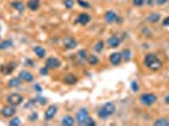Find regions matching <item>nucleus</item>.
<instances>
[{
  "label": "nucleus",
  "mask_w": 169,
  "mask_h": 126,
  "mask_svg": "<svg viewBox=\"0 0 169 126\" xmlns=\"http://www.w3.org/2000/svg\"><path fill=\"white\" fill-rule=\"evenodd\" d=\"M78 4H80V5H82V6H85V8H87V9L90 8V4H88V3H86V2H82V0H78Z\"/></svg>",
  "instance_id": "nucleus-36"
},
{
  "label": "nucleus",
  "mask_w": 169,
  "mask_h": 126,
  "mask_svg": "<svg viewBox=\"0 0 169 126\" xmlns=\"http://www.w3.org/2000/svg\"><path fill=\"white\" fill-rule=\"evenodd\" d=\"M63 4H64V8H67V9H72V8H73V5H74V2H73V0H64Z\"/></svg>",
  "instance_id": "nucleus-29"
},
{
  "label": "nucleus",
  "mask_w": 169,
  "mask_h": 126,
  "mask_svg": "<svg viewBox=\"0 0 169 126\" xmlns=\"http://www.w3.org/2000/svg\"><path fill=\"white\" fill-rule=\"evenodd\" d=\"M95 125H96V121L94 119H91V116L87 119V121L85 124V126H95Z\"/></svg>",
  "instance_id": "nucleus-30"
},
{
  "label": "nucleus",
  "mask_w": 169,
  "mask_h": 126,
  "mask_svg": "<svg viewBox=\"0 0 169 126\" xmlns=\"http://www.w3.org/2000/svg\"><path fill=\"white\" fill-rule=\"evenodd\" d=\"M46 66H47L49 69L59 68V66H61V61H59L58 58H56V57H49V58H47V61H46Z\"/></svg>",
  "instance_id": "nucleus-8"
},
{
  "label": "nucleus",
  "mask_w": 169,
  "mask_h": 126,
  "mask_svg": "<svg viewBox=\"0 0 169 126\" xmlns=\"http://www.w3.org/2000/svg\"><path fill=\"white\" fill-rule=\"evenodd\" d=\"M37 117H38V114H37V112H33V114L29 115V121H35Z\"/></svg>",
  "instance_id": "nucleus-33"
},
{
  "label": "nucleus",
  "mask_w": 169,
  "mask_h": 126,
  "mask_svg": "<svg viewBox=\"0 0 169 126\" xmlns=\"http://www.w3.org/2000/svg\"><path fill=\"white\" fill-rule=\"evenodd\" d=\"M23 96L22 95H19V93H10V95H8V97H6V101H8V104L9 105H13V106H18V105H20L22 102H23Z\"/></svg>",
  "instance_id": "nucleus-5"
},
{
  "label": "nucleus",
  "mask_w": 169,
  "mask_h": 126,
  "mask_svg": "<svg viewBox=\"0 0 169 126\" xmlns=\"http://www.w3.org/2000/svg\"><path fill=\"white\" fill-rule=\"evenodd\" d=\"M144 63H145V66L150 69V71H158V69H160L162 66H163L162 61L155 54H153V53H149V54L145 55Z\"/></svg>",
  "instance_id": "nucleus-1"
},
{
  "label": "nucleus",
  "mask_w": 169,
  "mask_h": 126,
  "mask_svg": "<svg viewBox=\"0 0 169 126\" xmlns=\"http://www.w3.org/2000/svg\"><path fill=\"white\" fill-rule=\"evenodd\" d=\"M153 2H154V0H144V3H145V4H151Z\"/></svg>",
  "instance_id": "nucleus-39"
},
{
  "label": "nucleus",
  "mask_w": 169,
  "mask_h": 126,
  "mask_svg": "<svg viewBox=\"0 0 169 126\" xmlns=\"http://www.w3.org/2000/svg\"><path fill=\"white\" fill-rule=\"evenodd\" d=\"M133 3H134V5H136V6H140V5H143V4H144V0H133Z\"/></svg>",
  "instance_id": "nucleus-34"
},
{
  "label": "nucleus",
  "mask_w": 169,
  "mask_h": 126,
  "mask_svg": "<svg viewBox=\"0 0 169 126\" xmlns=\"http://www.w3.org/2000/svg\"><path fill=\"white\" fill-rule=\"evenodd\" d=\"M78 57H80L81 59H83V61H87L88 54H87V52H86L85 49H81V51L78 52Z\"/></svg>",
  "instance_id": "nucleus-28"
},
{
  "label": "nucleus",
  "mask_w": 169,
  "mask_h": 126,
  "mask_svg": "<svg viewBox=\"0 0 169 126\" xmlns=\"http://www.w3.org/2000/svg\"><path fill=\"white\" fill-rule=\"evenodd\" d=\"M90 117V114H88V110L87 108H80L78 111H77L76 114V122L81 125V126H85L87 119Z\"/></svg>",
  "instance_id": "nucleus-3"
},
{
  "label": "nucleus",
  "mask_w": 169,
  "mask_h": 126,
  "mask_svg": "<svg viewBox=\"0 0 169 126\" xmlns=\"http://www.w3.org/2000/svg\"><path fill=\"white\" fill-rule=\"evenodd\" d=\"M11 6L14 8L15 10H18V11H24V4L22 3V2H13L11 3Z\"/></svg>",
  "instance_id": "nucleus-21"
},
{
  "label": "nucleus",
  "mask_w": 169,
  "mask_h": 126,
  "mask_svg": "<svg viewBox=\"0 0 169 126\" xmlns=\"http://www.w3.org/2000/svg\"><path fill=\"white\" fill-rule=\"evenodd\" d=\"M22 81H24V82H33V79H34V76L29 72V71H20V73H19V76H18Z\"/></svg>",
  "instance_id": "nucleus-12"
},
{
  "label": "nucleus",
  "mask_w": 169,
  "mask_h": 126,
  "mask_svg": "<svg viewBox=\"0 0 169 126\" xmlns=\"http://www.w3.org/2000/svg\"><path fill=\"white\" fill-rule=\"evenodd\" d=\"M107 43H109V46H110L111 48H118V47L120 46V39L116 37V35H112V37L109 38Z\"/></svg>",
  "instance_id": "nucleus-16"
},
{
  "label": "nucleus",
  "mask_w": 169,
  "mask_h": 126,
  "mask_svg": "<svg viewBox=\"0 0 169 126\" xmlns=\"http://www.w3.org/2000/svg\"><path fill=\"white\" fill-rule=\"evenodd\" d=\"M90 20H91V17L88 15V14H86V13H81L80 15H78V18H77V23H80L81 25H86V24H88L90 23Z\"/></svg>",
  "instance_id": "nucleus-14"
},
{
  "label": "nucleus",
  "mask_w": 169,
  "mask_h": 126,
  "mask_svg": "<svg viewBox=\"0 0 169 126\" xmlns=\"http://www.w3.org/2000/svg\"><path fill=\"white\" fill-rule=\"evenodd\" d=\"M15 114H17V108H15V106H13V105L4 106L2 108V115L4 117H13Z\"/></svg>",
  "instance_id": "nucleus-6"
},
{
  "label": "nucleus",
  "mask_w": 169,
  "mask_h": 126,
  "mask_svg": "<svg viewBox=\"0 0 169 126\" xmlns=\"http://www.w3.org/2000/svg\"><path fill=\"white\" fill-rule=\"evenodd\" d=\"M35 90H37V91H42V88H41L39 85H35Z\"/></svg>",
  "instance_id": "nucleus-40"
},
{
  "label": "nucleus",
  "mask_w": 169,
  "mask_h": 126,
  "mask_svg": "<svg viewBox=\"0 0 169 126\" xmlns=\"http://www.w3.org/2000/svg\"><path fill=\"white\" fill-rule=\"evenodd\" d=\"M48 69H49V68L46 66V67H43V68L41 69L39 72H41V75H44V76H46V75H48Z\"/></svg>",
  "instance_id": "nucleus-35"
},
{
  "label": "nucleus",
  "mask_w": 169,
  "mask_h": 126,
  "mask_svg": "<svg viewBox=\"0 0 169 126\" xmlns=\"http://www.w3.org/2000/svg\"><path fill=\"white\" fill-rule=\"evenodd\" d=\"M131 90L134 91V92H136V91H139V83L138 82H131Z\"/></svg>",
  "instance_id": "nucleus-31"
},
{
  "label": "nucleus",
  "mask_w": 169,
  "mask_h": 126,
  "mask_svg": "<svg viewBox=\"0 0 169 126\" xmlns=\"http://www.w3.org/2000/svg\"><path fill=\"white\" fill-rule=\"evenodd\" d=\"M121 58H123L124 61H129L130 58H131V52H130V49H124V51H123Z\"/></svg>",
  "instance_id": "nucleus-24"
},
{
  "label": "nucleus",
  "mask_w": 169,
  "mask_h": 126,
  "mask_svg": "<svg viewBox=\"0 0 169 126\" xmlns=\"http://www.w3.org/2000/svg\"><path fill=\"white\" fill-rule=\"evenodd\" d=\"M103 18H105V22L106 23H115L116 20H118V14H116L115 11H112V10H109V11H106L105 13V15H103Z\"/></svg>",
  "instance_id": "nucleus-11"
},
{
  "label": "nucleus",
  "mask_w": 169,
  "mask_h": 126,
  "mask_svg": "<svg viewBox=\"0 0 169 126\" xmlns=\"http://www.w3.org/2000/svg\"><path fill=\"white\" fill-rule=\"evenodd\" d=\"M13 46V42L10 39H5L3 42H0V51H3V49H8Z\"/></svg>",
  "instance_id": "nucleus-19"
},
{
  "label": "nucleus",
  "mask_w": 169,
  "mask_h": 126,
  "mask_svg": "<svg viewBox=\"0 0 169 126\" xmlns=\"http://www.w3.org/2000/svg\"><path fill=\"white\" fill-rule=\"evenodd\" d=\"M37 101L39 102L41 105H44V104H47V99H46V97H37Z\"/></svg>",
  "instance_id": "nucleus-32"
},
{
  "label": "nucleus",
  "mask_w": 169,
  "mask_h": 126,
  "mask_svg": "<svg viewBox=\"0 0 169 126\" xmlns=\"http://www.w3.org/2000/svg\"><path fill=\"white\" fill-rule=\"evenodd\" d=\"M164 102H165L167 105H169V95H167V96H165V99H164Z\"/></svg>",
  "instance_id": "nucleus-38"
},
{
  "label": "nucleus",
  "mask_w": 169,
  "mask_h": 126,
  "mask_svg": "<svg viewBox=\"0 0 169 126\" xmlns=\"http://www.w3.org/2000/svg\"><path fill=\"white\" fill-rule=\"evenodd\" d=\"M115 111H116V106L112 102H107L97 111V115H99V117L101 120H106L109 116L115 114Z\"/></svg>",
  "instance_id": "nucleus-2"
},
{
  "label": "nucleus",
  "mask_w": 169,
  "mask_h": 126,
  "mask_svg": "<svg viewBox=\"0 0 169 126\" xmlns=\"http://www.w3.org/2000/svg\"><path fill=\"white\" fill-rule=\"evenodd\" d=\"M63 46L66 47L67 49H73L77 47V40L72 37H66L63 39Z\"/></svg>",
  "instance_id": "nucleus-10"
},
{
  "label": "nucleus",
  "mask_w": 169,
  "mask_h": 126,
  "mask_svg": "<svg viewBox=\"0 0 169 126\" xmlns=\"http://www.w3.org/2000/svg\"><path fill=\"white\" fill-rule=\"evenodd\" d=\"M155 101H157V95H154V93H143L140 96V102L143 105H145V106H151Z\"/></svg>",
  "instance_id": "nucleus-4"
},
{
  "label": "nucleus",
  "mask_w": 169,
  "mask_h": 126,
  "mask_svg": "<svg viewBox=\"0 0 169 126\" xmlns=\"http://www.w3.org/2000/svg\"><path fill=\"white\" fill-rule=\"evenodd\" d=\"M87 62H88L91 66H96V64H99V58L96 57V55H88Z\"/></svg>",
  "instance_id": "nucleus-25"
},
{
  "label": "nucleus",
  "mask_w": 169,
  "mask_h": 126,
  "mask_svg": "<svg viewBox=\"0 0 169 126\" xmlns=\"http://www.w3.org/2000/svg\"><path fill=\"white\" fill-rule=\"evenodd\" d=\"M74 121H76L74 117H72L71 115H66V116L62 117L61 125H63V126H73V125H74Z\"/></svg>",
  "instance_id": "nucleus-13"
},
{
  "label": "nucleus",
  "mask_w": 169,
  "mask_h": 126,
  "mask_svg": "<svg viewBox=\"0 0 169 126\" xmlns=\"http://www.w3.org/2000/svg\"><path fill=\"white\" fill-rule=\"evenodd\" d=\"M57 111H58L57 106H54V105L49 106V107L46 110V112H44V120L49 121V120H52V119H54V116H56V114H57Z\"/></svg>",
  "instance_id": "nucleus-7"
},
{
  "label": "nucleus",
  "mask_w": 169,
  "mask_h": 126,
  "mask_svg": "<svg viewBox=\"0 0 169 126\" xmlns=\"http://www.w3.org/2000/svg\"><path fill=\"white\" fill-rule=\"evenodd\" d=\"M33 52H34V54L37 55L38 58H44V57H46V49H44L43 47H41V46L34 47V48H33Z\"/></svg>",
  "instance_id": "nucleus-15"
},
{
  "label": "nucleus",
  "mask_w": 169,
  "mask_h": 126,
  "mask_svg": "<svg viewBox=\"0 0 169 126\" xmlns=\"http://www.w3.org/2000/svg\"><path fill=\"white\" fill-rule=\"evenodd\" d=\"M27 6L30 10H38V8H39V0H28Z\"/></svg>",
  "instance_id": "nucleus-17"
},
{
  "label": "nucleus",
  "mask_w": 169,
  "mask_h": 126,
  "mask_svg": "<svg viewBox=\"0 0 169 126\" xmlns=\"http://www.w3.org/2000/svg\"><path fill=\"white\" fill-rule=\"evenodd\" d=\"M163 25H164V26H168V25H169V17L163 20Z\"/></svg>",
  "instance_id": "nucleus-37"
},
{
  "label": "nucleus",
  "mask_w": 169,
  "mask_h": 126,
  "mask_svg": "<svg viewBox=\"0 0 169 126\" xmlns=\"http://www.w3.org/2000/svg\"><path fill=\"white\" fill-rule=\"evenodd\" d=\"M109 61H110V63H111L112 66H119V64L121 63V61H123V58H121V53H119V52H114V53H111L110 57H109Z\"/></svg>",
  "instance_id": "nucleus-9"
},
{
  "label": "nucleus",
  "mask_w": 169,
  "mask_h": 126,
  "mask_svg": "<svg viewBox=\"0 0 169 126\" xmlns=\"http://www.w3.org/2000/svg\"><path fill=\"white\" fill-rule=\"evenodd\" d=\"M77 82V77L74 75H67L66 77H64V83H67V85H74V83Z\"/></svg>",
  "instance_id": "nucleus-18"
},
{
  "label": "nucleus",
  "mask_w": 169,
  "mask_h": 126,
  "mask_svg": "<svg viewBox=\"0 0 169 126\" xmlns=\"http://www.w3.org/2000/svg\"><path fill=\"white\" fill-rule=\"evenodd\" d=\"M20 82H22V79H20L19 77H17V78H10V81L8 82V85H9L10 87H18V86L20 85Z\"/></svg>",
  "instance_id": "nucleus-20"
},
{
  "label": "nucleus",
  "mask_w": 169,
  "mask_h": 126,
  "mask_svg": "<svg viewBox=\"0 0 169 126\" xmlns=\"http://www.w3.org/2000/svg\"><path fill=\"white\" fill-rule=\"evenodd\" d=\"M159 19H160V14L159 13H153V14H150V15L148 17V20L151 22V23H157V22H159Z\"/></svg>",
  "instance_id": "nucleus-23"
},
{
  "label": "nucleus",
  "mask_w": 169,
  "mask_h": 126,
  "mask_svg": "<svg viewBox=\"0 0 169 126\" xmlns=\"http://www.w3.org/2000/svg\"><path fill=\"white\" fill-rule=\"evenodd\" d=\"M20 124H22V121H20L19 117H14V119H11V120L9 121V125H10V126H19Z\"/></svg>",
  "instance_id": "nucleus-26"
},
{
  "label": "nucleus",
  "mask_w": 169,
  "mask_h": 126,
  "mask_svg": "<svg viewBox=\"0 0 169 126\" xmlns=\"http://www.w3.org/2000/svg\"><path fill=\"white\" fill-rule=\"evenodd\" d=\"M102 48H103V42H102V40H99L97 43L95 44V48H94V49H95L97 53H100V52H102Z\"/></svg>",
  "instance_id": "nucleus-27"
},
{
  "label": "nucleus",
  "mask_w": 169,
  "mask_h": 126,
  "mask_svg": "<svg viewBox=\"0 0 169 126\" xmlns=\"http://www.w3.org/2000/svg\"><path fill=\"white\" fill-rule=\"evenodd\" d=\"M154 125H155V126H168V125H169V120H167V119H164V117H160V119H158V120H155Z\"/></svg>",
  "instance_id": "nucleus-22"
}]
</instances>
